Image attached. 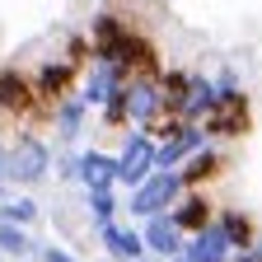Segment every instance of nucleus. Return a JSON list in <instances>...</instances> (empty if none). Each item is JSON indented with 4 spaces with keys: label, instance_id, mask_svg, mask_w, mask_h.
Segmentation results:
<instances>
[{
    "label": "nucleus",
    "instance_id": "ddd939ff",
    "mask_svg": "<svg viewBox=\"0 0 262 262\" xmlns=\"http://www.w3.org/2000/svg\"><path fill=\"white\" fill-rule=\"evenodd\" d=\"M169 220L183 229V234H196V229H206L215 220V202H211V192L206 187H187L178 202L169 206Z\"/></svg>",
    "mask_w": 262,
    "mask_h": 262
},
{
    "label": "nucleus",
    "instance_id": "423d86ee",
    "mask_svg": "<svg viewBox=\"0 0 262 262\" xmlns=\"http://www.w3.org/2000/svg\"><path fill=\"white\" fill-rule=\"evenodd\" d=\"M202 126H206V141H239V136H248V126H253V103H248V94H244V89L220 94Z\"/></svg>",
    "mask_w": 262,
    "mask_h": 262
},
{
    "label": "nucleus",
    "instance_id": "aec40b11",
    "mask_svg": "<svg viewBox=\"0 0 262 262\" xmlns=\"http://www.w3.org/2000/svg\"><path fill=\"white\" fill-rule=\"evenodd\" d=\"M84 211H89V225H94V234H98V229L117 225L122 196H117V192H84Z\"/></svg>",
    "mask_w": 262,
    "mask_h": 262
},
{
    "label": "nucleus",
    "instance_id": "dca6fc26",
    "mask_svg": "<svg viewBox=\"0 0 262 262\" xmlns=\"http://www.w3.org/2000/svg\"><path fill=\"white\" fill-rule=\"evenodd\" d=\"M178 173H183V187H211V183H215V178L225 173V150H220V145L211 141L206 150H196V155H192V159L183 164Z\"/></svg>",
    "mask_w": 262,
    "mask_h": 262
},
{
    "label": "nucleus",
    "instance_id": "5701e85b",
    "mask_svg": "<svg viewBox=\"0 0 262 262\" xmlns=\"http://www.w3.org/2000/svg\"><path fill=\"white\" fill-rule=\"evenodd\" d=\"M169 262H187V257H169Z\"/></svg>",
    "mask_w": 262,
    "mask_h": 262
},
{
    "label": "nucleus",
    "instance_id": "2eb2a0df",
    "mask_svg": "<svg viewBox=\"0 0 262 262\" xmlns=\"http://www.w3.org/2000/svg\"><path fill=\"white\" fill-rule=\"evenodd\" d=\"M183 257H187V262H229V257H234V248H229V239L220 234V225L211 220L206 229L187 234V244H183Z\"/></svg>",
    "mask_w": 262,
    "mask_h": 262
},
{
    "label": "nucleus",
    "instance_id": "20e7f679",
    "mask_svg": "<svg viewBox=\"0 0 262 262\" xmlns=\"http://www.w3.org/2000/svg\"><path fill=\"white\" fill-rule=\"evenodd\" d=\"M122 98H126V122L141 126V131H155L164 117H173L169 108H164V89L155 75H131L122 84Z\"/></svg>",
    "mask_w": 262,
    "mask_h": 262
},
{
    "label": "nucleus",
    "instance_id": "9b49d317",
    "mask_svg": "<svg viewBox=\"0 0 262 262\" xmlns=\"http://www.w3.org/2000/svg\"><path fill=\"white\" fill-rule=\"evenodd\" d=\"M75 183L84 192H117V159L108 150H75Z\"/></svg>",
    "mask_w": 262,
    "mask_h": 262
},
{
    "label": "nucleus",
    "instance_id": "f8f14e48",
    "mask_svg": "<svg viewBox=\"0 0 262 262\" xmlns=\"http://www.w3.org/2000/svg\"><path fill=\"white\" fill-rule=\"evenodd\" d=\"M141 239H145V257H159V262L183 257V244H187V234L169 220V211L164 215H145L141 220Z\"/></svg>",
    "mask_w": 262,
    "mask_h": 262
},
{
    "label": "nucleus",
    "instance_id": "412c9836",
    "mask_svg": "<svg viewBox=\"0 0 262 262\" xmlns=\"http://www.w3.org/2000/svg\"><path fill=\"white\" fill-rule=\"evenodd\" d=\"M33 262H84L80 253H71L66 244H38V257Z\"/></svg>",
    "mask_w": 262,
    "mask_h": 262
},
{
    "label": "nucleus",
    "instance_id": "393cba45",
    "mask_svg": "<svg viewBox=\"0 0 262 262\" xmlns=\"http://www.w3.org/2000/svg\"><path fill=\"white\" fill-rule=\"evenodd\" d=\"M0 262H5V257H0Z\"/></svg>",
    "mask_w": 262,
    "mask_h": 262
},
{
    "label": "nucleus",
    "instance_id": "7ed1b4c3",
    "mask_svg": "<svg viewBox=\"0 0 262 262\" xmlns=\"http://www.w3.org/2000/svg\"><path fill=\"white\" fill-rule=\"evenodd\" d=\"M117 159V187L131 192V187H141L150 173H155V136L141 126H126L122 131V145L113 150Z\"/></svg>",
    "mask_w": 262,
    "mask_h": 262
},
{
    "label": "nucleus",
    "instance_id": "f3484780",
    "mask_svg": "<svg viewBox=\"0 0 262 262\" xmlns=\"http://www.w3.org/2000/svg\"><path fill=\"white\" fill-rule=\"evenodd\" d=\"M215 225H220V234L229 239L234 253H244V248L257 244V225H253V215L244 206H215Z\"/></svg>",
    "mask_w": 262,
    "mask_h": 262
},
{
    "label": "nucleus",
    "instance_id": "4468645a",
    "mask_svg": "<svg viewBox=\"0 0 262 262\" xmlns=\"http://www.w3.org/2000/svg\"><path fill=\"white\" fill-rule=\"evenodd\" d=\"M98 248H103L108 257L117 262H141L145 257V239H141V229L136 225H108V229H98Z\"/></svg>",
    "mask_w": 262,
    "mask_h": 262
},
{
    "label": "nucleus",
    "instance_id": "f03ea898",
    "mask_svg": "<svg viewBox=\"0 0 262 262\" xmlns=\"http://www.w3.org/2000/svg\"><path fill=\"white\" fill-rule=\"evenodd\" d=\"M183 192H187V187H183V173H178V169H155L141 187H131V192L122 196V215H131V220L164 215Z\"/></svg>",
    "mask_w": 262,
    "mask_h": 262
},
{
    "label": "nucleus",
    "instance_id": "4be33fe9",
    "mask_svg": "<svg viewBox=\"0 0 262 262\" xmlns=\"http://www.w3.org/2000/svg\"><path fill=\"white\" fill-rule=\"evenodd\" d=\"M0 202H10V187H5V183H0Z\"/></svg>",
    "mask_w": 262,
    "mask_h": 262
},
{
    "label": "nucleus",
    "instance_id": "b1692460",
    "mask_svg": "<svg viewBox=\"0 0 262 262\" xmlns=\"http://www.w3.org/2000/svg\"><path fill=\"white\" fill-rule=\"evenodd\" d=\"M141 262H155V257H141Z\"/></svg>",
    "mask_w": 262,
    "mask_h": 262
},
{
    "label": "nucleus",
    "instance_id": "9d476101",
    "mask_svg": "<svg viewBox=\"0 0 262 262\" xmlns=\"http://www.w3.org/2000/svg\"><path fill=\"white\" fill-rule=\"evenodd\" d=\"M215 98H220V89H215V80L206 75V71H187V84H183V94L173 98V117H183V122H206V113L215 108Z\"/></svg>",
    "mask_w": 262,
    "mask_h": 262
},
{
    "label": "nucleus",
    "instance_id": "1a4fd4ad",
    "mask_svg": "<svg viewBox=\"0 0 262 262\" xmlns=\"http://www.w3.org/2000/svg\"><path fill=\"white\" fill-rule=\"evenodd\" d=\"M89 103H84V98L71 89V94H66V98H56V103L42 113V122L52 126V136H56V145H66V150H71L80 136H84V126H89Z\"/></svg>",
    "mask_w": 262,
    "mask_h": 262
},
{
    "label": "nucleus",
    "instance_id": "6ab92c4d",
    "mask_svg": "<svg viewBox=\"0 0 262 262\" xmlns=\"http://www.w3.org/2000/svg\"><path fill=\"white\" fill-rule=\"evenodd\" d=\"M0 220L19 225V229H33V225H42V206L28 192H10V202H0Z\"/></svg>",
    "mask_w": 262,
    "mask_h": 262
},
{
    "label": "nucleus",
    "instance_id": "6e6552de",
    "mask_svg": "<svg viewBox=\"0 0 262 262\" xmlns=\"http://www.w3.org/2000/svg\"><path fill=\"white\" fill-rule=\"evenodd\" d=\"M28 80H33V94H38V108L47 113L56 98H66L80 84V66L61 61V56H47V61H38V71H28Z\"/></svg>",
    "mask_w": 262,
    "mask_h": 262
},
{
    "label": "nucleus",
    "instance_id": "39448f33",
    "mask_svg": "<svg viewBox=\"0 0 262 262\" xmlns=\"http://www.w3.org/2000/svg\"><path fill=\"white\" fill-rule=\"evenodd\" d=\"M0 117H10L14 126L42 122L33 80H28V71H19V66H0Z\"/></svg>",
    "mask_w": 262,
    "mask_h": 262
},
{
    "label": "nucleus",
    "instance_id": "f257e3e1",
    "mask_svg": "<svg viewBox=\"0 0 262 262\" xmlns=\"http://www.w3.org/2000/svg\"><path fill=\"white\" fill-rule=\"evenodd\" d=\"M52 159L56 150L38 126H14V136L5 145V183H19V187L52 183Z\"/></svg>",
    "mask_w": 262,
    "mask_h": 262
},
{
    "label": "nucleus",
    "instance_id": "a211bd4d",
    "mask_svg": "<svg viewBox=\"0 0 262 262\" xmlns=\"http://www.w3.org/2000/svg\"><path fill=\"white\" fill-rule=\"evenodd\" d=\"M0 257L5 262H33L38 257V239H33L28 229H19V225L0 220Z\"/></svg>",
    "mask_w": 262,
    "mask_h": 262
},
{
    "label": "nucleus",
    "instance_id": "0eeeda50",
    "mask_svg": "<svg viewBox=\"0 0 262 262\" xmlns=\"http://www.w3.org/2000/svg\"><path fill=\"white\" fill-rule=\"evenodd\" d=\"M126 80H131V75L122 71L117 61H108V56H89V61H84V71H80V84H75V94L89 103V113H98V108H103L108 98H113V94L126 84Z\"/></svg>",
    "mask_w": 262,
    "mask_h": 262
}]
</instances>
